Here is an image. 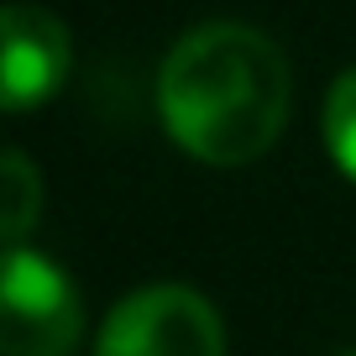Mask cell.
<instances>
[{
    "mask_svg": "<svg viewBox=\"0 0 356 356\" xmlns=\"http://www.w3.org/2000/svg\"><path fill=\"white\" fill-rule=\"evenodd\" d=\"M325 147H330L335 168L356 178V68L341 74L325 95Z\"/></svg>",
    "mask_w": 356,
    "mask_h": 356,
    "instance_id": "8992f818",
    "label": "cell"
},
{
    "mask_svg": "<svg viewBox=\"0 0 356 356\" xmlns=\"http://www.w3.org/2000/svg\"><path fill=\"white\" fill-rule=\"evenodd\" d=\"M42 215V178L26 163V152H6L0 163V231L11 246H26V231Z\"/></svg>",
    "mask_w": 356,
    "mask_h": 356,
    "instance_id": "5b68a950",
    "label": "cell"
},
{
    "mask_svg": "<svg viewBox=\"0 0 356 356\" xmlns=\"http://www.w3.org/2000/svg\"><path fill=\"white\" fill-rule=\"evenodd\" d=\"M293 105L289 58L241 22H204L178 37L157 74L168 136L210 168H241L283 136Z\"/></svg>",
    "mask_w": 356,
    "mask_h": 356,
    "instance_id": "6da1fadb",
    "label": "cell"
},
{
    "mask_svg": "<svg viewBox=\"0 0 356 356\" xmlns=\"http://www.w3.org/2000/svg\"><path fill=\"white\" fill-rule=\"evenodd\" d=\"M68 79V32L53 11L42 6H6V111H32V105L53 100L58 84Z\"/></svg>",
    "mask_w": 356,
    "mask_h": 356,
    "instance_id": "277c9868",
    "label": "cell"
},
{
    "mask_svg": "<svg viewBox=\"0 0 356 356\" xmlns=\"http://www.w3.org/2000/svg\"><path fill=\"white\" fill-rule=\"evenodd\" d=\"M84 335V304L63 267L32 246L6 252L0 278V351L6 356H68Z\"/></svg>",
    "mask_w": 356,
    "mask_h": 356,
    "instance_id": "3957f363",
    "label": "cell"
},
{
    "mask_svg": "<svg viewBox=\"0 0 356 356\" xmlns=\"http://www.w3.org/2000/svg\"><path fill=\"white\" fill-rule=\"evenodd\" d=\"M95 356H225V330L204 293L147 283L111 309Z\"/></svg>",
    "mask_w": 356,
    "mask_h": 356,
    "instance_id": "7a4b0ae2",
    "label": "cell"
},
{
    "mask_svg": "<svg viewBox=\"0 0 356 356\" xmlns=\"http://www.w3.org/2000/svg\"><path fill=\"white\" fill-rule=\"evenodd\" d=\"M346 356H356V351H346Z\"/></svg>",
    "mask_w": 356,
    "mask_h": 356,
    "instance_id": "52a82bcc",
    "label": "cell"
}]
</instances>
